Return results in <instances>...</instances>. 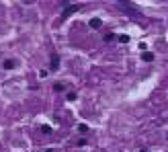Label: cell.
<instances>
[{"mask_svg": "<svg viewBox=\"0 0 168 152\" xmlns=\"http://www.w3.org/2000/svg\"><path fill=\"white\" fill-rule=\"evenodd\" d=\"M141 152H148V150H141Z\"/></svg>", "mask_w": 168, "mask_h": 152, "instance_id": "obj_16", "label": "cell"}, {"mask_svg": "<svg viewBox=\"0 0 168 152\" xmlns=\"http://www.w3.org/2000/svg\"><path fill=\"white\" fill-rule=\"evenodd\" d=\"M66 99H68V101H76V99H78V95H76L74 90H70V93L66 95Z\"/></svg>", "mask_w": 168, "mask_h": 152, "instance_id": "obj_7", "label": "cell"}, {"mask_svg": "<svg viewBox=\"0 0 168 152\" xmlns=\"http://www.w3.org/2000/svg\"><path fill=\"white\" fill-rule=\"evenodd\" d=\"M64 88H66L64 82H55V84H53V90H64Z\"/></svg>", "mask_w": 168, "mask_h": 152, "instance_id": "obj_8", "label": "cell"}, {"mask_svg": "<svg viewBox=\"0 0 168 152\" xmlns=\"http://www.w3.org/2000/svg\"><path fill=\"white\" fill-rule=\"evenodd\" d=\"M141 60H144V62H152V60H154V54H152V51H144V54H141Z\"/></svg>", "mask_w": 168, "mask_h": 152, "instance_id": "obj_5", "label": "cell"}, {"mask_svg": "<svg viewBox=\"0 0 168 152\" xmlns=\"http://www.w3.org/2000/svg\"><path fill=\"white\" fill-rule=\"evenodd\" d=\"M78 132H80V134H86V132H88V125L80 123V125H78Z\"/></svg>", "mask_w": 168, "mask_h": 152, "instance_id": "obj_9", "label": "cell"}, {"mask_svg": "<svg viewBox=\"0 0 168 152\" xmlns=\"http://www.w3.org/2000/svg\"><path fill=\"white\" fill-rule=\"evenodd\" d=\"M90 27H92V29H101V27H103V21H101V19H90Z\"/></svg>", "mask_w": 168, "mask_h": 152, "instance_id": "obj_4", "label": "cell"}, {"mask_svg": "<svg viewBox=\"0 0 168 152\" xmlns=\"http://www.w3.org/2000/svg\"><path fill=\"white\" fill-rule=\"evenodd\" d=\"M49 68L55 70V72L60 70V58H57V56H51V60H49Z\"/></svg>", "mask_w": 168, "mask_h": 152, "instance_id": "obj_2", "label": "cell"}, {"mask_svg": "<svg viewBox=\"0 0 168 152\" xmlns=\"http://www.w3.org/2000/svg\"><path fill=\"white\" fill-rule=\"evenodd\" d=\"M76 10H80V4H70V6H66V10L62 12V19H68V17L74 14Z\"/></svg>", "mask_w": 168, "mask_h": 152, "instance_id": "obj_1", "label": "cell"}, {"mask_svg": "<svg viewBox=\"0 0 168 152\" xmlns=\"http://www.w3.org/2000/svg\"><path fill=\"white\" fill-rule=\"evenodd\" d=\"M113 39H117L115 33H107V35H105V41H113Z\"/></svg>", "mask_w": 168, "mask_h": 152, "instance_id": "obj_10", "label": "cell"}, {"mask_svg": "<svg viewBox=\"0 0 168 152\" xmlns=\"http://www.w3.org/2000/svg\"><path fill=\"white\" fill-rule=\"evenodd\" d=\"M2 68L4 70H14L17 68V60H4L2 62Z\"/></svg>", "mask_w": 168, "mask_h": 152, "instance_id": "obj_3", "label": "cell"}, {"mask_svg": "<svg viewBox=\"0 0 168 152\" xmlns=\"http://www.w3.org/2000/svg\"><path fill=\"white\" fill-rule=\"evenodd\" d=\"M39 130H41V134H45V136H49V134H51V132H53V130H51V127H49V125H41V127H39Z\"/></svg>", "mask_w": 168, "mask_h": 152, "instance_id": "obj_6", "label": "cell"}, {"mask_svg": "<svg viewBox=\"0 0 168 152\" xmlns=\"http://www.w3.org/2000/svg\"><path fill=\"white\" fill-rule=\"evenodd\" d=\"M76 144H78V146H86V144H88V140H86V138H80Z\"/></svg>", "mask_w": 168, "mask_h": 152, "instance_id": "obj_12", "label": "cell"}, {"mask_svg": "<svg viewBox=\"0 0 168 152\" xmlns=\"http://www.w3.org/2000/svg\"><path fill=\"white\" fill-rule=\"evenodd\" d=\"M139 49L141 51H148V43H139Z\"/></svg>", "mask_w": 168, "mask_h": 152, "instance_id": "obj_13", "label": "cell"}, {"mask_svg": "<svg viewBox=\"0 0 168 152\" xmlns=\"http://www.w3.org/2000/svg\"><path fill=\"white\" fill-rule=\"evenodd\" d=\"M39 78H47V70H41L39 72Z\"/></svg>", "mask_w": 168, "mask_h": 152, "instance_id": "obj_14", "label": "cell"}, {"mask_svg": "<svg viewBox=\"0 0 168 152\" xmlns=\"http://www.w3.org/2000/svg\"><path fill=\"white\" fill-rule=\"evenodd\" d=\"M45 152H55V150H53V148H47V150H45Z\"/></svg>", "mask_w": 168, "mask_h": 152, "instance_id": "obj_15", "label": "cell"}, {"mask_svg": "<svg viewBox=\"0 0 168 152\" xmlns=\"http://www.w3.org/2000/svg\"><path fill=\"white\" fill-rule=\"evenodd\" d=\"M119 41H121V43H127V41H129V35H119Z\"/></svg>", "mask_w": 168, "mask_h": 152, "instance_id": "obj_11", "label": "cell"}]
</instances>
